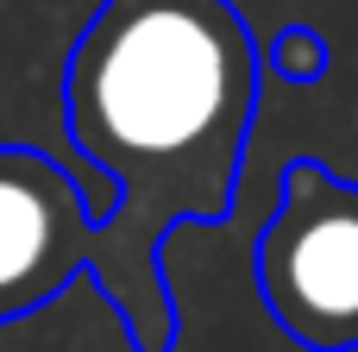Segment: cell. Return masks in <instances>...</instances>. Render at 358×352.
I'll use <instances>...</instances> for the list:
<instances>
[{"label":"cell","instance_id":"obj_1","mask_svg":"<svg viewBox=\"0 0 358 352\" xmlns=\"http://www.w3.org/2000/svg\"><path fill=\"white\" fill-rule=\"evenodd\" d=\"M258 38L233 0H101L63 63L69 145L113 183L82 271L132 352H176L164 239L233 214L258 120Z\"/></svg>","mask_w":358,"mask_h":352},{"label":"cell","instance_id":"obj_2","mask_svg":"<svg viewBox=\"0 0 358 352\" xmlns=\"http://www.w3.org/2000/svg\"><path fill=\"white\" fill-rule=\"evenodd\" d=\"M252 283L302 352H358V183L315 157H289L252 246Z\"/></svg>","mask_w":358,"mask_h":352},{"label":"cell","instance_id":"obj_3","mask_svg":"<svg viewBox=\"0 0 358 352\" xmlns=\"http://www.w3.org/2000/svg\"><path fill=\"white\" fill-rule=\"evenodd\" d=\"M88 189L31 145H0V321L38 315L82 277Z\"/></svg>","mask_w":358,"mask_h":352},{"label":"cell","instance_id":"obj_4","mask_svg":"<svg viewBox=\"0 0 358 352\" xmlns=\"http://www.w3.org/2000/svg\"><path fill=\"white\" fill-rule=\"evenodd\" d=\"M258 63L271 69V76H283V82H296V88H308V82H321L327 69H334V50H327V38L315 31V25H283L277 38H271V50H258Z\"/></svg>","mask_w":358,"mask_h":352}]
</instances>
